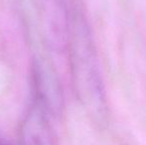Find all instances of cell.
Here are the masks:
<instances>
[{
  "mask_svg": "<svg viewBox=\"0 0 146 145\" xmlns=\"http://www.w3.org/2000/svg\"><path fill=\"white\" fill-rule=\"evenodd\" d=\"M0 145H10L9 143H8L7 141H6L4 138H1L0 137Z\"/></svg>",
  "mask_w": 146,
  "mask_h": 145,
  "instance_id": "3957f363",
  "label": "cell"
},
{
  "mask_svg": "<svg viewBox=\"0 0 146 145\" xmlns=\"http://www.w3.org/2000/svg\"><path fill=\"white\" fill-rule=\"evenodd\" d=\"M67 46L74 87L80 101L92 112L104 114L106 95L92 31L83 10L72 1Z\"/></svg>",
  "mask_w": 146,
  "mask_h": 145,
  "instance_id": "6da1fadb",
  "label": "cell"
},
{
  "mask_svg": "<svg viewBox=\"0 0 146 145\" xmlns=\"http://www.w3.org/2000/svg\"><path fill=\"white\" fill-rule=\"evenodd\" d=\"M45 105L35 97L20 130V145H58Z\"/></svg>",
  "mask_w": 146,
  "mask_h": 145,
  "instance_id": "7a4b0ae2",
  "label": "cell"
}]
</instances>
